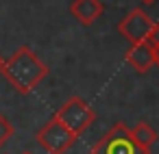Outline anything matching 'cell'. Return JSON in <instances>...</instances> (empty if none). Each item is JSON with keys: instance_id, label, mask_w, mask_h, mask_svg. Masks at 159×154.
<instances>
[{"instance_id": "1", "label": "cell", "mask_w": 159, "mask_h": 154, "mask_svg": "<svg viewBox=\"0 0 159 154\" xmlns=\"http://www.w3.org/2000/svg\"><path fill=\"white\" fill-rule=\"evenodd\" d=\"M0 72L18 93L26 96L48 76L50 67L29 46H20L9 59H2Z\"/></svg>"}, {"instance_id": "2", "label": "cell", "mask_w": 159, "mask_h": 154, "mask_svg": "<svg viewBox=\"0 0 159 154\" xmlns=\"http://www.w3.org/2000/svg\"><path fill=\"white\" fill-rule=\"evenodd\" d=\"M55 117H57L74 137H81V135L94 124L96 111H94L83 98L72 96V98H68V100L59 106V111L55 113Z\"/></svg>"}, {"instance_id": "3", "label": "cell", "mask_w": 159, "mask_h": 154, "mask_svg": "<svg viewBox=\"0 0 159 154\" xmlns=\"http://www.w3.org/2000/svg\"><path fill=\"white\" fill-rule=\"evenodd\" d=\"M89 152L92 154H150V150H144L133 141V137H131V132L124 124L111 126L92 145Z\"/></svg>"}, {"instance_id": "4", "label": "cell", "mask_w": 159, "mask_h": 154, "mask_svg": "<svg viewBox=\"0 0 159 154\" xmlns=\"http://www.w3.org/2000/svg\"><path fill=\"white\" fill-rule=\"evenodd\" d=\"M76 139H79V137H74L57 117L48 119V122L37 130V135H35V141H37L48 154H66V152L74 145Z\"/></svg>"}, {"instance_id": "5", "label": "cell", "mask_w": 159, "mask_h": 154, "mask_svg": "<svg viewBox=\"0 0 159 154\" xmlns=\"http://www.w3.org/2000/svg\"><path fill=\"white\" fill-rule=\"evenodd\" d=\"M155 28V20L144 11V9H131L118 24V33L131 44H142V41H148L150 33Z\"/></svg>"}, {"instance_id": "6", "label": "cell", "mask_w": 159, "mask_h": 154, "mask_svg": "<svg viewBox=\"0 0 159 154\" xmlns=\"http://www.w3.org/2000/svg\"><path fill=\"white\" fill-rule=\"evenodd\" d=\"M124 59L137 74H146L152 65H157V52H155V46L150 41L131 44L126 54H124Z\"/></svg>"}, {"instance_id": "7", "label": "cell", "mask_w": 159, "mask_h": 154, "mask_svg": "<svg viewBox=\"0 0 159 154\" xmlns=\"http://www.w3.org/2000/svg\"><path fill=\"white\" fill-rule=\"evenodd\" d=\"M102 13H105V5L100 0H72L70 5V15L83 26H92Z\"/></svg>"}, {"instance_id": "8", "label": "cell", "mask_w": 159, "mask_h": 154, "mask_svg": "<svg viewBox=\"0 0 159 154\" xmlns=\"http://www.w3.org/2000/svg\"><path fill=\"white\" fill-rule=\"evenodd\" d=\"M129 132H131L133 141H135L139 148H144V150H150V148L155 145V141H157V132H155L146 122H137L133 128H129Z\"/></svg>"}, {"instance_id": "9", "label": "cell", "mask_w": 159, "mask_h": 154, "mask_svg": "<svg viewBox=\"0 0 159 154\" xmlns=\"http://www.w3.org/2000/svg\"><path fill=\"white\" fill-rule=\"evenodd\" d=\"M13 132H16V128H13V124L0 113V148H2L11 137H13Z\"/></svg>"}, {"instance_id": "10", "label": "cell", "mask_w": 159, "mask_h": 154, "mask_svg": "<svg viewBox=\"0 0 159 154\" xmlns=\"http://www.w3.org/2000/svg\"><path fill=\"white\" fill-rule=\"evenodd\" d=\"M148 41L155 46V52H157V65H159V22H155V28H152Z\"/></svg>"}, {"instance_id": "11", "label": "cell", "mask_w": 159, "mask_h": 154, "mask_svg": "<svg viewBox=\"0 0 159 154\" xmlns=\"http://www.w3.org/2000/svg\"><path fill=\"white\" fill-rule=\"evenodd\" d=\"M139 2H144V5H155L157 0H139Z\"/></svg>"}, {"instance_id": "12", "label": "cell", "mask_w": 159, "mask_h": 154, "mask_svg": "<svg viewBox=\"0 0 159 154\" xmlns=\"http://www.w3.org/2000/svg\"><path fill=\"white\" fill-rule=\"evenodd\" d=\"M22 154H33V152H22Z\"/></svg>"}, {"instance_id": "13", "label": "cell", "mask_w": 159, "mask_h": 154, "mask_svg": "<svg viewBox=\"0 0 159 154\" xmlns=\"http://www.w3.org/2000/svg\"><path fill=\"white\" fill-rule=\"evenodd\" d=\"M0 65H2V57H0Z\"/></svg>"}]
</instances>
